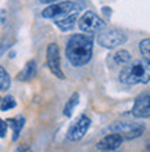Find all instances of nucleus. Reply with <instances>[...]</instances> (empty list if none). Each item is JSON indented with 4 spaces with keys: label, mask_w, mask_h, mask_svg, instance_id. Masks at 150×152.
Listing matches in <instances>:
<instances>
[{
    "label": "nucleus",
    "mask_w": 150,
    "mask_h": 152,
    "mask_svg": "<svg viewBox=\"0 0 150 152\" xmlns=\"http://www.w3.org/2000/svg\"><path fill=\"white\" fill-rule=\"evenodd\" d=\"M16 57V51H11L10 53V58H14Z\"/></svg>",
    "instance_id": "23"
},
{
    "label": "nucleus",
    "mask_w": 150,
    "mask_h": 152,
    "mask_svg": "<svg viewBox=\"0 0 150 152\" xmlns=\"http://www.w3.org/2000/svg\"><path fill=\"white\" fill-rule=\"evenodd\" d=\"M139 50H140V54L143 56V58L146 61H149L150 60V40L147 37L139 43Z\"/></svg>",
    "instance_id": "18"
},
{
    "label": "nucleus",
    "mask_w": 150,
    "mask_h": 152,
    "mask_svg": "<svg viewBox=\"0 0 150 152\" xmlns=\"http://www.w3.org/2000/svg\"><path fill=\"white\" fill-rule=\"evenodd\" d=\"M78 102H79V94L74 93L72 96H71V98L68 100V102L65 104L64 109H63V113H64L65 118H71L72 116V112H74V109L77 108Z\"/></svg>",
    "instance_id": "14"
},
{
    "label": "nucleus",
    "mask_w": 150,
    "mask_h": 152,
    "mask_svg": "<svg viewBox=\"0 0 150 152\" xmlns=\"http://www.w3.org/2000/svg\"><path fill=\"white\" fill-rule=\"evenodd\" d=\"M101 11L104 12V15H111V8H109V7H103Z\"/></svg>",
    "instance_id": "20"
},
{
    "label": "nucleus",
    "mask_w": 150,
    "mask_h": 152,
    "mask_svg": "<svg viewBox=\"0 0 150 152\" xmlns=\"http://www.w3.org/2000/svg\"><path fill=\"white\" fill-rule=\"evenodd\" d=\"M110 130L120 134L122 138L132 140V138L142 136L143 132H145V126L136 124V123H122V122H118V123H114L110 127Z\"/></svg>",
    "instance_id": "6"
},
{
    "label": "nucleus",
    "mask_w": 150,
    "mask_h": 152,
    "mask_svg": "<svg viewBox=\"0 0 150 152\" xmlns=\"http://www.w3.org/2000/svg\"><path fill=\"white\" fill-rule=\"evenodd\" d=\"M1 104H0V109L1 111H8V109H13V108H16L17 107V102H16V98L13 96H6L3 98V100L0 101Z\"/></svg>",
    "instance_id": "17"
},
{
    "label": "nucleus",
    "mask_w": 150,
    "mask_h": 152,
    "mask_svg": "<svg viewBox=\"0 0 150 152\" xmlns=\"http://www.w3.org/2000/svg\"><path fill=\"white\" fill-rule=\"evenodd\" d=\"M36 75H38L36 61L31 60L25 64V66L22 68V71L18 73V80H20V82H29V80L35 79Z\"/></svg>",
    "instance_id": "12"
},
{
    "label": "nucleus",
    "mask_w": 150,
    "mask_h": 152,
    "mask_svg": "<svg viewBox=\"0 0 150 152\" xmlns=\"http://www.w3.org/2000/svg\"><path fill=\"white\" fill-rule=\"evenodd\" d=\"M16 152H25V148L24 147H18V148L16 149Z\"/></svg>",
    "instance_id": "22"
},
{
    "label": "nucleus",
    "mask_w": 150,
    "mask_h": 152,
    "mask_svg": "<svg viewBox=\"0 0 150 152\" xmlns=\"http://www.w3.org/2000/svg\"><path fill=\"white\" fill-rule=\"evenodd\" d=\"M6 134H7V123H6L4 120L0 119V137H1V138H4V137H6Z\"/></svg>",
    "instance_id": "19"
},
{
    "label": "nucleus",
    "mask_w": 150,
    "mask_h": 152,
    "mask_svg": "<svg viewBox=\"0 0 150 152\" xmlns=\"http://www.w3.org/2000/svg\"><path fill=\"white\" fill-rule=\"evenodd\" d=\"M98 42L100 46H103L104 48H115L118 46L126 42V35L124 32H121L120 29L115 28H109V29H101L100 32H98Z\"/></svg>",
    "instance_id": "4"
},
{
    "label": "nucleus",
    "mask_w": 150,
    "mask_h": 152,
    "mask_svg": "<svg viewBox=\"0 0 150 152\" xmlns=\"http://www.w3.org/2000/svg\"><path fill=\"white\" fill-rule=\"evenodd\" d=\"M82 10H83L82 1H58V3H52L49 7H46L42 11V17L54 20L68 15L71 12H81Z\"/></svg>",
    "instance_id": "3"
},
{
    "label": "nucleus",
    "mask_w": 150,
    "mask_h": 152,
    "mask_svg": "<svg viewBox=\"0 0 150 152\" xmlns=\"http://www.w3.org/2000/svg\"><path fill=\"white\" fill-rule=\"evenodd\" d=\"M7 126L13 129V141H17L18 137H20V133L21 130L24 129V124H25V118L24 116L18 115L17 118H13V119H7L6 120Z\"/></svg>",
    "instance_id": "13"
},
{
    "label": "nucleus",
    "mask_w": 150,
    "mask_h": 152,
    "mask_svg": "<svg viewBox=\"0 0 150 152\" xmlns=\"http://www.w3.org/2000/svg\"><path fill=\"white\" fill-rule=\"evenodd\" d=\"M41 3H46V4H52L54 1H60V0H39Z\"/></svg>",
    "instance_id": "21"
},
{
    "label": "nucleus",
    "mask_w": 150,
    "mask_h": 152,
    "mask_svg": "<svg viewBox=\"0 0 150 152\" xmlns=\"http://www.w3.org/2000/svg\"><path fill=\"white\" fill-rule=\"evenodd\" d=\"M67 58L74 66H83L92 60L93 54V37L89 33H78L69 37L65 47Z\"/></svg>",
    "instance_id": "1"
},
{
    "label": "nucleus",
    "mask_w": 150,
    "mask_h": 152,
    "mask_svg": "<svg viewBox=\"0 0 150 152\" xmlns=\"http://www.w3.org/2000/svg\"><path fill=\"white\" fill-rule=\"evenodd\" d=\"M78 15H79V12H71L68 15L60 17V18H54V24H56V26L60 29V31L68 32V31H71V29L75 26Z\"/></svg>",
    "instance_id": "11"
},
{
    "label": "nucleus",
    "mask_w": 150,
    "mask_h": 152,
    "mask_svg": "<svg viewBox=\"0 0 150 152\" xmlns=\"http://www.w3.org/2000/svg\"><path fill=\"white\" fill-rule=\"evenodd\" d=\"M149 77L150 65L149 61L146 60H134L132 62L129 61L120 72V80L128 86H134L138 83H149Z\"/></svg>",
    "instance_id": "2"
},
{
    "label": "nucleus",
    "mask_w": 150,
    "mask_h": 152,
    "mask_svg": "<svg viewBox=\"0 0 150 152\" xmlns=\"http://www.w3.org/2000/svg\"><path fill=\"white\" fill-rule=\"evenodd\" d=\"M78 26L82 32L92 35V33H98L101 29H104L106 24L98 14H95L93 11H86L78 21Z\"/></svg>",
    "instance_id": "5"
},
{
    "label": "nucleus",
    "mask_w": 150,
    "mask_h": 152,
    "mask_svg": "<svg viewBox=\"0 0 150 152\" xmlns=\"http://www.w3.org/2000/svg\"><path fill=\"white\" fill-rule=\"evenodd\" d=\"M122 141H124V138H122L120 134L113 133V134H109V136H106L104 138H101L96 147H98L99 151H114V149H117L118 147H121Z\"/></svg>",
    "instance_id": "10"
},
{
    "label": "nucleus",
    "mask_w": 150,
    "mask_h": 152,
    "mask_svg": "<svg viewBox=\"0 0 150 152\" xmlns=\"http://www.w3.org/2000/svg\"><path fill=\"white\" fill-rule=\"evenodd\" d=\"M90 126V119L86 115L79 116V119L77 122H74L69 126L68 132H67V140L69 141H79L81 138H83V136L86 134V132L89 130Z\"/></svg>",
    "instance_id": "8"
},
{
    "label": "nucleus",
    "mask_w": 150,
    "mask_h": 152,
    "mask_svg": "<svg viewBox=\"0 0 150 152\" xmlns=\"http://www.w3.org/2000/svg\"><path fill=\"white\" fill-rule=\"evenodd\" d=\"M11 86V79L10 75L6 72V69L3 66H0V90L1 91H7Z\"/></svg>",
    "instance_id": "16"
},
{
    "label": "nucleus",
    "mask_w": 150,
    "mask_h": 152,
    "mask_svg": "<svg viewBox=\"0 0 150 152\" xmlns=\"http://www.w3.org/2000/svg\"><path fill=\"white\" fill-rule=\"evenodd\" d=\"M132 115L136 118H149L150 116V94L149 91H145L139 94L138 98L134 102Z\"/></svg>",
    "instance_id": "9"
},
{
    "label": "nucleus",
    "mask_w": 150,
    "mask_h": 152,
    "mask_svg": "<svg viewBox=\"0 0 150 152\" xmlns=\"http://www.w3.org/2000/svg\"><path fill=\"white\" fill-rule=\"evenodd\" d=\"M46 58H47V66H49L50 72L58 79H64L65 76L63 73L60 64V50L56 43H50L47 46V51H46Z\"/></svg>",
    "instance_id": "7"
},
{
    "label": "nucleus",
    "mask_w": 150,
    "mask_h": 152,
    "mask_svg": "<svg viewBox=\"0 0 150 152\" xmlns=\"http://www.w3.org/2000/svg\"><path fill=\"white\" fill-rule=\"evenodd\" d=\"M103 152H113V151H103Z\"/></svg>",
    "instance_id": "24"
},
{
    "label": "nucleus",
    "mask_w": 150,
    "mask_h": 152,
    "mask_svg": "<svg viewBox=\"0 0 150 152\" xmlns=\"http://www.w3.org/2000/svg\"><path fill=\"white\" fill-rule=\"evenodd\" d=\"M114 61H115V64L118 65H125L128 64L129 61H132V57H131L129 51H126V50H120L114 54Z\"/></svg>",
    "instance_id": "15"
}]
</instances>
